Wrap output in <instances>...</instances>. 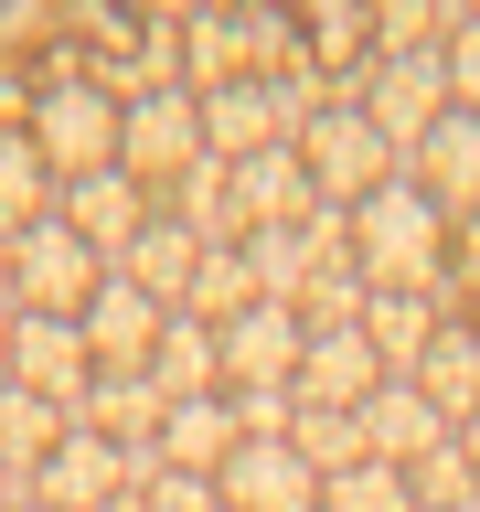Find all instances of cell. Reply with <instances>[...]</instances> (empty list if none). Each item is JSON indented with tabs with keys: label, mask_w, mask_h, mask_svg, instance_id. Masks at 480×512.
Here are the masks:
<instances>
[{
	"label": "cell",
	"mask_w": 480,
	"mask_h": 512,
	"mask_svg": "<svg viewBox=\"0 0 480 512\" xmlns=\"http://www.w3.org/2000/svg\"><path fill=\"white\" fill-rule=\"evenodd\" d=\"M448 256H459V224H448L406 171L352 203V267H363V288H427V299H438Z\"/></svg>",
	"instance_id": "6da1fadb"
},
{
	"label": "cell",
	"mask_w": 480,
	"mask_h": 512,
	"mask_svg": "<svg viewBox=\"0 0 480 512\" xmlns=\"http://www.w3.org/2000/svg\"><path fill=\"white\" fill-rule=\"evenodd\" d=\"M22 139L43 150L54 182H86V171H118V139H128V96L96 75V64H54L32 75V118Z\"/></svg>",
	"instance_id": "7a4b0ae2"
},
{
	"label": "cell",
	"mask_w": 480,
	"mask_h": 512,
	"mask_svg": "<svg viewBox=\"0 0 480 512\" xmlns=\"http://www.w3.org/2000/svg\"><path fill=\"white\" fill-rule=\"evenodd\" d=\"M299 171H310V192L331 203V214H352V203H363V192H384L395 171H406V160L384 150V128L363 118L352 96H331V107L299 128Z\"/></svg>",
	"instance_id": "3957f363"
},
{
	"label": "cell",
	"mask_w": 480,
	"mask_h": 512,
	"mask_svg": "<svg viewBox=\"0 0 480 512\" xmlns=\"http://www.w3.org/2000/svg\"><path fill=\"white\" fill-rule=\"evenodd\" d=\"M107 288V256L86 235H64L54 214L11 235V310H43V320H86V299Z\"/></svg>",
	"instance_id": "277c9868"
},
{
	"label": "cell",
	"mask_w": 480,
	"mask_h": 512,
	"mask_svg": "<svg viewBox=\"0 0 480 512\" xmlns=\"http://www.w3.org/2000/svg\"><path fill=\"white\" fill-rule=\"evenodd\" d=\"M192 160H203V96L192 86H150V96H128V139H118V171L139 192H171L192 171Z\"/></svg>",
	"instance_id": "5b68a950"
},
{
	"label": "cell",
	"mask_w": 480,
	"mask_h": 512,
	"mask_svg": "<svg viewBox=\"0 0 480 512\" xmlns=\"http://www.w3.org/2000/svg\"><path fill=\"white\" fill-rule=\"evenodd\" d=\"M352 107L384 128V150L406 160L416 139L448 118V64H438V54H374L363 75H352Z\"/></svg>",
	"instance_id": "8992f818"
},
{
	"label": "cell",
	"mask_w": 480,
	"mask_h": 512,
	"mask_svg": "<svg viewBox=\"0 0 480 512\" xmlns=\"http://www.w3.org/2000/svg\"><path fill=\"white\" fill-rule=\"evenodd\" d=\"M299 352H310V320L288 299H256L246 320H224V395H288Z\"/></svg>",
	"instance_id": "52a82bcc"
},
{
	"label": "cell",
	"mask_w": 480,
	"mask_h": 512,
	"mask_svg": "<svg viewBox=\"0 0 480 512\" xmlns=\"http://www.w3.org/2000/svg\"><path fill=\"white\" fill-rule=\"evenodd\" d=\"M0 384H22V395H43V406H86L96 395V363H86V331L75 320H43V310H22L11 320V363H0Z\"/></svg>",
	"instance_id": "ba28073f"
},
{
	"label": "cell",
	"mask_w": 480,
	"mask_h": 512,
	"mask_svg": "<svg viewBox=\"0 0 480 512\" xmlns=\"http://www.w3.org/2000/svg\"><path fill=\"white\" fill-rule=\"evenodd\" d=\"M75 331H86V363H96V374L150 384V352H160V331H171V310H160V299H139L128 278H107V288L86 299V320H75Z\"/></svg>",
	"instance_id": "9c48e42d"
},
{
	"label": "cell",
	"mask_w": 480,
	"mask_h": 512,
	"mask_svg": "<svg viewBox=\"0 0 480 512\" xmlns=\"http://www.w3.org/2000/svg\"><path fill=\"white\" fill-rule=\"evenodd\" d=\"M150 214H160V203L128 182V171H86V182H54V224H64V235H86L107 267H118V256L150 235Z\"/></svg>",
	"instance_id": "30bf717a"
},
{
	"label": "cell",
	"mask_w": 480,
	"mask_h": 512,
	"mask_svg": "<svg viewBox=\"0 0 480 512\" xmlns=\"http://www.w3.org/2000/svg\"><path fill=\"white\" fill-rule=\"evenodd\" d=\"M214 491H224V512H320L331 480H320L288 438H246V448L214 470Z\"/></svg>",
	"instance_id": "8fae6325"
},
{
	"label": "cell",
	"mask_w": 480,
	"mask_h": 512,
	"mask_svg": "<svg viewBox=\"0 0 480 512\" xmlns=\"http://www.w3.org/2000/svg\"><path fill=\"white\" fill-rule=\"evenodd\" d=\"M406 182L427 192L448 224H480V118H459V107H448V118L406 150Z\"/></svg>",
	"instance_id": "7c38bea8"
},
{
	"label": "cell",
	"mask_w": 480,
	"mask_h": 512,
	"mask_svg": "<svg viewBox=\"0 0 480 512\" xmlns=\"http://www.w3.org/2000/svg\"><path fill=\"white\" fill-rule=\"evenodd\" d=\"M352 416H363V448H374L384 470H416V459H438V448L459 438V427H448V416L427 406V395H416L406 374H384V384H374V395H363Z\"/></svg>",
	"instance_id": "4fadbf2b"
},
{
	"label": "cell",
	"mask_w": 480,
	"mask_h": 512,
	"mask_svg": "<svg viewBox=\"0 0 480 512\" xmlns=\"http://www.w3.org/2000/svg\"><path fill=\"white\" fill-rule=\"evenodd\" d=\"M320 214V192H310V171H299V150H256V160H235V235H278V224H310Z\"/></svg>",
	"instance_id": "5bb4252c"
},
{
	"label": "cell",
	"mask_w": 480,
	"mask_h": 512,
	"mask_svg": "<svg viewBox=\"0 0 480 512\" xmlns=\"http://www.w3.org/2000/svg\"><path fill=\"white\" fill-rule=\"evenodd\" d=\"M235 448H246V427H235V395H192V406H160V438H150V459H160V470L214 480Z\"/></svg>",
	"instance_id": "9a60e30c"
},
{
	"label": "cell",
	"mask_w": 480,
	"mask_h": 512,
	"mask_svg": "<svg viewBox=\"0 0 480 512\" xmlns=\"http://www.w3.org/2000/svg\"><path fill=\"white\" fill-rule=\"evenodd\" d=\"M203 235H192V224H171V214H150V235H139V246L118 256V267H107V278H128L139 288V299H160V310H192V278H203Z\"/></svg>",
	"instance_id": "2e32d148"
},
{
	"label": "cell",
	"mask_w": 480,
	"mask_h": 512,
	"mask_svg": "<svg viewBox=\"0 0 480 512\" xmlns=\"http://www.w3.org/2000/svg\"><path fill=\"white\" fill-rule=\"evenodd\" d=\"M384 384V363H374V342L363 331H310V352H299V406H331V416H352L363 395Z\"/></svg>",
	"instance_id": "e0dca14e"
},
{
	"label": "cell",
	"mask_w": 480,
	"mask_h": 512,
	"mask_svg": "<svg viewBox=\"0 0 480 512\" xmlns=\"http://www.w3.org/2000/svg\"><path fill=\"white\" fill-rule=\"evenodd\" d=\"M150 395H160V406L224 395V331H214V320L171 310V331H160V352H150Z\"/></svg>",
	"instance_id": "ac0fdd59"
},
{
	"label": "cell",
	"mask_w": 480,
	"mask_h": 512,
	"mask_svg": "<svg viewBox=\"0 0 480 512\" xmlns=\"http://www.w3.org/2000/svg\"><path fill=\"white\" fill-rule=\"evenodd\" d=\"M406 384L448 416V427H470V416H480V331H470V310L438 320V342L416 352V374H406Z\"/></svg>",
	"instance_id": "d6986e66"
},
{
	"label": "cell",
	"mask_w": 480,
	"mask_h": 512,
	"mask_svg": "<svg viewBox=\"0 0 480 512\" xmlns=\"http://www.w3.org/2000/svg\"><path fill=\"white\" fill-rule=\"evenodd\" d=\"M438 299H427V288H374V299H363V342H374V363L384 374H416V352L438 342Z\"/></svg>",
	"instance_id": "ffe728a7"
},
{
	"label": "cell",
	"mask_w": 480,
	"mask_h": 512,
	"mask_svg": "<svg viewBox=\"0 0 480 512\" xmlns=\"http://www.w3.org/2000/svg\"><path fill=\"white\" fill-rule=\"evenodd\" d=\"M256 150H278V107H267V86H214L203 96V160H256Z\"/></svg>",
	"instance_id": "44dd1931"
},
{
	"label": "cell",
	"mask_w": 480,
	"mask_h": 512,
	"mask_svg": "<svg viewBox=\"0 0 480 512\" xmlns=\"http://www.w3.org/2000/svg\"><path fill=\"white\" fill-rule=\"evenodd\" d=\"M182 86H246V11H182Z\"/></svg>",
	"instance_id": "7402d4cb"
},
{
	"label": "cell",
	"mask_w": 480,
	"mask_h": 512,
	"mask_svg": "<svg viewBox=\"0 0 480 512\" xmlns=\"http://www.w3.org/2000/svg\"><path fill=\"white\" fill-rule=\"evenodd\" d=\"M64 427H75L64 406L22 395V384H0V470H11V480H32V470H43V459L64 448Z\"/></svg>",
	"instance_id": "603a6c76"
},
{
	"label": "cell",
	"mask_w": 480,
	"mask_h": 512,
	"mask_svg": "<svg viewBox=\"0 0 480 512\" xmlns=\"http://www.w3.org/2000/svg\"><path fill=\"white\" fill-rule=\"evenodd\" d=\"M43 214H54V171H43V150L22 128H0V235H22Z\"/></svg>",
	"instance_id": "cb8c5ba5"
},
{
	"label": "cell",
	"mask_w": 480,
	"mask_h": 512,
	"mask_svg": "<svg viewBox=\"0 0 480 512\" xmlns=\"http://www.w3.org/2000/svg\"><path fill=\"white\" fill-rule=\"evenodd\" d=\"M288 448H299L320 480H342V470L374 459V448H363V416H331V406H299V416H288Z\"/></svg>",
	"instance_id": "d4e9b609"
},
{
	"label": "cell",
	"mask_w": 480,
	"mask_h": 512,
	"mask_svg": "<svg viewBox=\"0 0 480 512\" xmlns=\"http://www.w3.org/2000/svg\"><path fill=\"white\" fill-rule=\"evenodd\" d=\"M246 310H256L246 246H214V256H203V278H192V320H214V331H224V320H246Z\"/></svg>",
	"instance_id": "484cf974"
},
{
	"label": "cell",
	"mask_w": 480,
	"mask_h": 512,
	"mask_svg": "<svg viewBox=\"0 0 480 512\" xmlns=\"http://www.w3.org/2000/svg\"><path fill=\"white\" fill-rule=\"evenodd\" d=\"M320 512H416V480L384 470V459H363V470H342L331 491H320Z\"/></svg>",
	"instance_id": "4316f807"
},
{
	"label": "cell",
	"mask_w": 480,
	"mask_h": 512,
	"mask_svg": "<svg viewBox=\"0 0 480 512\" xmlns=\"http://www.w3.org/2000/svg\"><path fill=\"white\" fill-rule=\"evenodd\" d=\"M448 107H459V118H480V11H459V22H448Z\"/></svg>",
	"instance_id": "83f0119b"
},
{
	"label": "cell",
	"mask_w": 480,
	"mask_h": 512,
	"mask_svg": "<svg viewBox=\"0 0 480 512\" xmlns=\"http://www.w3.org/2000/svg\"><path fill=\"white\" fill-rule=\"evenodd\" d=\"M139 502H150V512H224V491H214V480H192V470H150V480H139Z\"/></svg>",
	"instance_id": "f1b7e54d"
},
{
	"label": "cell",
	"mask_w": 480,
	"mask_h": 512,
	"mask_svg": "<svg viewBox=\"0 0 480 512\" xmlns=\"http://www.w3.org/2000/svg\"><path fill=\"white\" fill-rule=\"evenodd\" d=\"M459 448H470V470H480V416H470V427H459Z\"/></svg>",
	"instance_id": "f546056e"
},
{
	"label": "cell",
	"mask_w": 480,
	"mask_h": 512,
	"mask_svg": "<svg viewBox=\"0 0 480 512\" xmlns=\"http://www.w3.org/2000/svg\"><path fill=\"white\" fill-rule=\"evenodd\" d=\"M22 512H54V502H22Z\"/></svg>",
	"instance_id": "4dcf8cb0"
}]
</instances>
